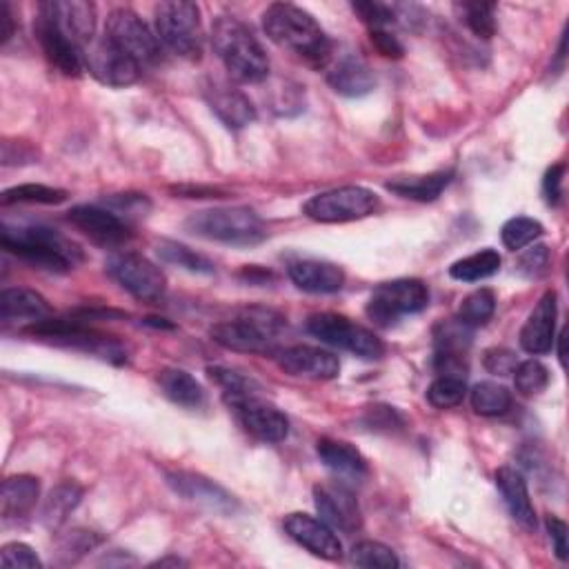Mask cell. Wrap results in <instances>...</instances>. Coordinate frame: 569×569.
<instances>
[{
	"mask_svg": "<svg viewBox=\"0 0 569 569\" xmlns=\"http://www.w3.org/2000/svg\"><path fill=\"white\" fill-rule=\"evenodd\" d=\"M263 30L274 45L298 56L314 69H325L331 61V41L316 19L296 6H270L263 14Z\"/></svg>",
	"mask_w": 569,
	"mask_h": 569,
	"instance_id": "cell-1",
	"label": "cell"
},
{
	"mask_svg": "<svg viewBox=\"0 0 569 569\" xmlns=\"http://www.w3.org/2000/svg\"><path fill=\"white\" fill-rule=\"evenodd\" d=\"M0 243L6 252L45 272L65 274L83 261V252L76 243L43 225H3Z\"/></svg>",
	"mask_w": 569,
	"mask_h": 569,
	"instance_id": "cell-2",
	"label": "cell"
},
{
	"mask_svg": "<svg viewBox=\"0 0 569 569\" xmlns=\"http://www.w3.org/2000/svg\"><path fill=\"white\" fill-rule=\"evenodd\" d=\"M214 50L237 83L259 85L270 76V58L259 39L239 19L218 17L211 25Z\"/></svg>",
	"mask_w": 569,
	"mask_h": 569,
	"instance_id": "cell-3",
	"label": "cell"
},
{
	"mask_svg": "<svg viewBox=\"0 0 569 569\" xmlns=\"http://www.w3.org/2000/svg\"><path fill=\"white\" fill-rule=\"evenodd\" d=\"M187 232L207 241L252 248L265 241L267 232L261 216L250 207H218L192 214L185 220Z\"/></svg>",
	"mask_w": 569,
	"mask_h": 569,
	"instance_id": "cell-4",
	"label": "cell"
},
{
	"mask_svg": "<svg viewBox=\"0 0 569 569\" xmlns=\"http://www.w3.org/2000/svg\"><path fill=\"white\" fill-rule=\"evenodd\" d=\"M285 318L272 309H250L234 320L211 327V340L225 350L243 354H274Z\"/></svg>",
	"mask_w": 569,
	"mask_h": 569,
	"instance_id": "cell-5",
	"label": "cell"
},
{
	"mask_svg": "<svg viewBox=\"0 0 569 569\" xmlns=\"http://www.w3.org/2000/svg\"><path fill=\"white\" fill-rule=\"evenodd\" d=\"M156 36L172 54L200 61L203 54V23L200 8L187 0H167L154 10Z\"/></svg>",
	"mask_w": 569,
	"mask_h": 569,
	"instance_id": "cell-6",
	"label": "cell"
},
{
	"mask_svg": "<svg viewBox=\"0 0 569 569\" xmlns=\"http://www.w3.org/2000/svg\"><path fill=\"white\" fill-rule=\"evenodd\" d=\"M28 333L52 340L56 346L83 350L87 354H94L102 361H109L113 365H121L128 361L125 348L119 343L117 338L98 333L94 329H87L80 325V320H54L45 318L41 322H34L28 327Z\"/></svg>",
	"mask_w": 569,
	"mask_h": 569,
	"instance_id": "cell-7",
	"label": "cell"
},
{
	"mask_svg": "<svg viewBox=\"0 0 569 569\" xmlns=\"http://www.w3.org/2000/svg\"><path fill=\"white\" fill-rule=\"evenodd\" d=\"M307 331L316 336L320 343L352 352L365 361H376L385 354L383 340L372 329L354 322L348 316L331 314V311L314 314L307 320Z\"/></svg>",
	"mask_w": 569,
	"mask_h": 569,
	"instance_id": "cell-8",
	"label": "cell"
},
{
	"mask_svg": "<svg viewBox=\"0 0 569 569\" xmlns=\"http://www.w3.org/2000/svg\"><path fill=\"white\" fill-rule=\"evenodd\" d=\"M429 303V289L418 278H398L379 285L368 303V316L381 327H390L403 316L418 314Z\"/></svg>",
	"mask_w": 569,
	"mask_h": 569,
	"instance_id": "cell-9",
	"label": "cell"
},
{
	"mask_svg": "<svg viewBox=\"0 0 569 569\" xmlns=\"http://www.w3.org/2000/svg\"><path fill=\"white\" fill-rule=\"evenodd\" d=\"M376 209L379 196L361 185L336 187L305 203V214L316 222H352L372 216Z\"/></svg>",
	"mask_w": 569,
	"mask_h": 569,
	"instance_id": "cell-10",
	"label": "cell"
},
{
	"mask_svg": "<svg viewBox=\"0 0 569 569\" xmlns=\"http://www.w3.org/2000/svg\"><path fill=\"white\" fill-rule=\"evenodd\" d=\"M107 274L143 303H156L165 296L167 278L147 256L136 252H117L105 261Z\"/></svg>",
	"mask_w": 569,
	"mask_h": 569,
	"instance_id": "cell-11",
	"label": "cell"
},
{
	"mask_svg": "<svg viewBox=\"0 0 569 569\" xmlns=\"http://www.w3.org/2000/svg\"><path fill=\"white\" fill-rule=\"evenodd\" d=\"M105 34L117 43L123 52H128L143 69L156 67L163 63V43L147 28V23L132 10L119 8L107 17Z\"/></svg>",
	"mask_w": 569,
	"mask_h": 569,
	"instance_id": "cell-12",
	"label": "cell"
},
{
	"mask_svg": "<svg viewBox=\"0 0 569 569\" xmlns=\"http://www.w3.org/2000/svg\"><path fill=\"white\" fill-rule=\"evenodd\" d=\"M83 63L89 74L107 87H130L141 78L143 67L113 43L107 34L94 39L83 50Z\"/></svg>",
	"mask_w": 569,
	"mask_h": 569,
	"instance_id": "cell-13",
	"label": "cell"
},
{
	"mask_svg": "<svg viewBox=\"0 0 569 569\" xmlns=\"http://www.w3.org/2000/svg\"><path fill=\"white\" fill-rule=\"evenodd\" d=\"M227 407L237 414V418L241 420L248 434H252L263 442H281L289 434L287 416L276 405L267 403L261 396V392L243 396Z\"/></svg>",
	"mask_w": 569,
	"mask_h": 569,
	"instance_id": "cell-14",
	"label": "cell"
},
{
	"mask_svg": "<svg viewBox=\"0 0 569 569\" xmlns=\"http://www.w3.org/2000/svg\"><path fill=\"white\" fill-rule=\"evenodd\" d=\"M67 218L100 248H121L132 237L128 222L119 214L96 205H78L67 214Z\"/></svg>",
	"mask_w": 569,
	"mask_h": 569,
	"instance_id": "cell-15",
	"label": "cell"
},
{
	"mask_svg": "<svg viewBox=\"0 0 569 569\" xmlns=\"http://www.w3.org/2000/svg\"><path fill=\"white\" fill-rule=\"evenodd\" d=\"M314 503H316L320 521H325L331 529H338L348 536H352L361 529V525H363L361 507H359L354 494L346 488V483L316 485Z\"/></svg>",
	"mask_w": 569,
	"mask_h": 569,
	"instance_id": "cell-16",
	"label": "cell"
},
{
	"mask_svg": "<svg viewBox=\"0 0 569 569\" xmlns=\"http://www.w3.org/2000/svg\"><path fill=\"white\" fill-rule=\"evenodd\" d=\"M205 100L225 128L243 130L256 121V107L252 100L230 83L209 80L205 85Z\"/></svg>",
	"mask_w": 569,
	"mask_h": 569,
	"instance_id": "cell-17",
	"label": "cell"
},
{
	"mask_svg": "<svg viewBox=\"0 0 569 569\" xmlns=\"http://www.w3.org/2000/svg\"><path fill=\"white\" fill-rule=\"evenodd\" d=\"M39 12L50 17L80 50H85L96 39V8L91 3H83V0H52V3H41Z\"/></svg>",
	"mask_w": 569,
	"mask_h": 569,
	"instance_id": "cell-18",
	"label": "cell"
},
{
	"mask_svg": "<svg viewBox=\"0 0 569 569\" xmlns=\"http://www.w3.org/2000/svg\"><path fill=\"white\" fill-rule=\"evenodd\" d=\"M283 525H285V532L289 534V538H294L298 545H303L314 556L325 558V560H338L340 556H343V545H340L338 536L325 521L296 512V514H289Z\"/></svg>",
	"mask_w": 569,
	"mask_h": 569,
	"instance_id": "cell-19",
	"label": "cell"
},
{
	"mask_svg": "<svg viewBox=\"0 0 569 569\" xmlns=\"http://www.w3.org/2000/svg\"><path fill=\"white\" fill-rule=\"evenodd\" d=\"M34 32L36 39L41 43V50L45 54V58L65 76H78L83 69V50L67 36L61 32V28L45 17L43 12H39V19L34 23Z\"/></svg>",
	"mask_w": 569,
	"mask_h": 569,
	"instance_id": "cell-20",
	"label": "cell"
},
{
	"mask_svg": "<svg viewBox=\"0 0 569 569\" xmlns=\"http://www.w3.org/2000/svg\"><path fill=\"white\" fill-rule=\"evenodd\" d=\"M556 316H558L556 292H545L521 329V348L527 354L540 357L551 352L556 343Z\"/></svg>",
	"mask_w": 569,
	"mask_h": 569,
	"instance_id": "cell-21",
	"label": "cell"
},
{
	"mask_svg": "<svg viewBox=\"0 0 569 569\" xmlns=\"http://www.w3.org/2000/svg\"><path fill=\"white\" fill-rule=\"evenodd\" d=\"M276 361H278V368L285 374H292V376L331 381L340 374L338 357L322 350V348L294 346V348H287V350L278 352Z\"/></svg>",
	"mask_w": 569,
	"mask_h": 569,
	"instance_id": "cell-22",
	"label": "cell"
},
{
	"mask_svg": "<svg viewBox=\"0 0 569 569\" xmlns=\"http://www.w3.org/2000/svg\"><path fill=\"white\" fill-rule=\"evenodd\" d=\"M167 483L178 496H183L192 503L205 505L207 510H214L220 514H234L239 510V503L230 492H225L220 485H216L214 481H209L200 474L169 472Z\"/></svg>",
	"mask_w": 569,
	"mask_h": 569,
	"instance_id": "cell-23",
	"label": "cell"
},
{
	"mask_svg": "<svg viewBox=\"0 0 569 569\" xmlns=\"http://www.w3.org/2000/svg\"><path fill=\"white\" fill-rule=\"evenodd\" d=\"M316 453L320 463L336 477L340 483H361L365 481L370 468L363 453L346 442L336 438H320L316 442Z\"/></svg>",
	"mask_w": 569,
	"mask_h": 569,
	"instance_id": "cell-24",
	"label": "cell"
},
{
	"mask_svg": "<svg viewBox=\"0 0 569 569\" xmlns=\"http://www.w3.org/2000/svg\"><path fill=\"white\" fill-rule=\"evenodd\" d=\"M287 272L294 285L309 294H333L343 289L346 285V272L327 261H316V259L294 261L289 263Z\"/></svg>",
	"mask_w": 569,
	"mask_h": 569,
	"instance_id": "cell-25",
	"label": "cell"
},
{
	"mask_svg": "<svg viewBox=\"0 0 569 569\" xmlns=\"http://www.w3.org/2000/svg\"><path fill=\"white\" fill-rule=\"evenodd\" d=\"M327 83L329 87L348 98H361L374 91L376 78L370 65L357 56H346L340 58L329 72H327Z\"/></svg>",
	"mask_w": 569,
	"mask_h": 569,
	"instance_id": "cell-26",
	"label": "cell"
},
{
	"mask_svg": "<svg viewBox=\"0 0 569 569\" xmlns=\"http://www.w3.org/2000/svg\"><path fill=\"white\" fill-rule=\"evenodd\" d=\"M496 488L512 518L521 523L525 529H536V510L532 505L525 477L514 468H501L496 472Z\"/></svg>",
	"mask_w": 569,
	"mask_h": 569,
	"instance_id": "cell-27",
	"label": "cell"
},
{
	"mask_svg": "<svg viewBox=\"0 0 569 569\" xmlns=\"http://www.w3.org/2000/svg\"><path fill=\"white\" fill-rule=\"evenodd\" d=\"M47 300L28 287H10L0 294V318L10 322H41L50 318Z\"/></svg>",
	"mask_w": 569,
	"mask_h": 569,
	"instance_id": "cell-28",
	"label": "cell"
},
{
	"mask_svg": "<svg viewBox=\"0 0 569 569\" xmlns=\"http://www.w3.org/2000/svg\"><path fill=\"white\" fill-rule=\"evenodd\" d=\"M41 483L34 477H12L3 483L0 490V514L3 521L19 523L32 514V510L39 503Z\"/></svg>",
	"mask_w": 569,
	"mask_h": 569,
	"instance_id": "cell-29",
	"label": "cell"
},
{
	"mask_svg": "<svg viewBox=\"0 0 569 569\" xmlns=\"http://www.w3.org/2000/svg\"><path fill=\"white\" fill-rule=\"evenodd\" d=\"M158 385H161V392L174 405H180L187 409H198L205 403L203 385L185 370H176V368L163 370L158 376Z\"/></svg>",
	"mask_w": 569,
	"mask_h": 569,
	"instance_id": "cell-30",
	"label": "cell"
},
{
	"mask_svg": "<svg viewBox=\"0 0 569 569\" xmlns=\"http://www.w3.org/2000/svg\"><path fill=\"white\" fill-rule=\"evenodd\" d=\"M451 178H453V172H434L427 176L394 178L385 187L403 198H412L418 203H431L447 189Z\"/></svg>",
	"mask_w": 569,
	"mask_h": 569,
	"instance_id": "cell-31",
	"label": "cell"
},
{
	"mask_svg": "<svg viewBox=\"0 0 569 569\" xmlns=\"http://www.w3.org/2000/svg\"><path fill=\"white\" fill-rule=\"evenodd\" d=\"M80 499H83L80 485H76L72 481L56 485L43 503V510H41L43 525L47 529H58L67 521V516L78 507Z\"/></svg>",
	"mask_w": 569,
	"mask_h": 569,
	"instance_id": "cell-32",
	"label": "cell"
},
{
	"mask_svg": "<svg viewBox=\"0 0 569 569\" xmlns=\"http://www.w3.org/2000/svg\"><path fill=\"white\" fill-rule=\"evenodd\" d=\"M501 254L494 250H483L477 252L468 259H461L449 267V276L463 281V283H479L490 276H494L501 270Z\"/></svg>",
	"mask_w": 569,
	"mask_h": 569,
	"instance_id": "cell-33",
	"label": "cell"
},
{
	"mask_svg": "<svg viewBox=\"0 0 569 569\" xmlns=\"http://www.w3.org/2000/svg\"><path fill=\"white\" fill-rule=\"evenodd\" d=\"M434 343L436 354H466L472 343V327H468L459 318L440 320L434 327Z\"/></svg>",
	"mask_w": 569,
	"mask_h": 569,
	"instance_id": "cell-34",
	"label": "cell"
},
{
	"mask_svg": "<svg viewBox=\"0 0 569 569\" xmlns=\"http://www.w3.org/2000/svg\"><path fill=\"white\" fill-rule=\"evenodd\" d=\"M472 407L481 416H503L512 407V392L494 381H483L472 390Z\"/></svg>",
	"mask_w": 569,
	"mask_h": 569,
	"instance_id": "cell-35",
	"label": "cell"
},
{
	"mask_svg": "<svg viewBox=\"0 0 569 569\" xmlns=\"http://www.w3.org/2000/svg\"><path fill=\"white\" fill-rule=\"evenodd\" d=\"M158 256L163 263L194 272V274H214V263L205 259L203 254H196L187 245H180L176 241H161L158 243Z\"/></svg>",
	"mask_w": 569,
	"mask_h": 569,
	"instance_id": "cell-36",
	"label": "cell"
},
{
	"mask_svg": "<svg viewBox=\"0 0 569 569\" xmlns=\"http://www.w3.org/2000/svg\"><path fill=\"white\" fill-rule=\"evenodd\" d=\"M207 374L220 387L225 405H230V403H234V401H239L243 396L261 392V387L252 379H248V376H243V374H239V372H234L230 368L216 365V368H209Z\"/></svg>",
	"mask_w": 569,
	"mask_h": 569,
	"instance_id": "cell-37",
	"label": "cell"
},
{
	"mask_svg": "<svg viewBox=\"0 0 569 569\" xmlns=\"http://www.w3.org/2000/svg\"><path fill=\"white\" fill-rule=\"evenodd\" d=\"M459 19L479 39H492L496 32V6L494 3H459L453 6Z\"/></svg>",
	"mask_w": 569,
	"mask_h": 569,
	"instance_id": "cell-38",
	"label": "cell"
},
{
	"mask_svg": "<svg viewBox=\"0 0 569 569\" xmlns=\"http://www.w3.org/2000/svg\"><path fill=\"white\" fill-rule=\"evenodd\" d=\"M543 225L534 218H527V216H516V218H510L503 230H501V239H503V245L512 252H521L525 250L527 245H532L536 239L543 237Z\"/></svg>",
	"mask_w": 569,
	"mask_h": 569,
	"instance_id": "cell-39",
	"label": "cell"
},
{
	"mask_svg": "<svg viewBox=\"0 0 569 569\" xmlns=\"http://www.w3.org/2000/svg\"><path fill=\"white\" fill-rule=\"evenodd\" d=\"M352 562L357 567L365 569H396L401 567V560L396 551L379 540H361L352 549Z\"/></svg>",
	"mask_w": 569,
	"mask_h": 569,
	"instance_id": "cell-40",
	"label": "cell"
},
{
	"mask_svg": "<svg viewBox=\"0 0 569 569\" xmlns=\"http://www.w3.org/2000/svg\"><path fill=\"white\" fill-rule=\"evenodd\" d=\"M496 311V296L492 289L483 287V289H477L472 292L463 303H461V309H459V320H463L468 327H481L485 325Z\"/></svg>",
	"mask_w": 569,
	"mask_h": 569,
	"instance_id": "cell-41",
	"label": "cell"
},
{
	"mask_svg": "<svg viewBox=\"0 0 569 569\" xmlns=\"http://www.w3.org/2000/svg\"><path fill=\"white\" fill-rule=\"evenodd\" d=\"M67 200V192L50 185H17L12 189L3 192V205H14V203H39V205H58Z\"/></svg>",
	"mask_w": 569,
	"mask_h": 569,
	"instance_id": "cell-42",
	"label": "cell"
},
{
	"mask_svg": "<svg viewBox=\"0 0 569 569\" xmlns=\"http://www.w3.org/2000/svg\"><path fill=\"white\" fill-rule=\"evenodd\" d=\"M468 394L466 379H453V376H438L429 390H427V401L438 407V409H449L463 403Z\"/></svg>",
	"mask_w": 569,
	"mask_h": 569,
	"instance_id": "cell-43",
	"label": "cell"
},
{
	"mask_svg": "<svg viewBox=\"0 0 569 569\" xmlns=\"http://www.w3.org/2000/svg\"><path fill=\"white\" fill-rule=\"evenodd\" d=\"M514 385L523 396H536L549 385V370L534 359L518 363L514 370Z\"/></svg>",
	"mask_w": 569,
	"mask_h": 569,
	"instance_id": "cell-44",
	"label": "cell"
},
{
	"mask_svg": "<svg viewBox=\"0 0 569 569\" xmlns=\"http://www.w3.org/2000/svg\"><path fill=\"white\" fill-rule=\"evenodd\" d=\"M352 10L361 17V21L365 25H370V30H387L390 25H394L396 19V8H390L385 3H354Z\"/></svg>",
	"mask_w": 569,
	"mask_h": 569,
	"instance_id": "cell-45",
	"label": "cell"
},
{
	"mask_svg": "<svg viewBox=\"0 0 569 569\" xmlns=\"http://www.w3.org/2000/svg\"><path fill=\"white\" fill-rule=\"evenodd\" d=\"M0 565L19 567V569H41L43 562L36 551L25 543H10L0 551Z\"/></svg>",
	"mask_w": 569,
	"mask_h": 569,
	"instance_id": "cell-46",
	"label": "cell"
},
{
	"mask_svg": "<svg viewBox=\"0 0 569 569\" xmlns=\"http://www.w3.org/2000/svg\"><path fill=\"white\" fill-rule=\"evenodd\" d=\"M549 261H551L549 250L545 245H534V248H529L527 252L521 254L516 272L525 278H540V276L547 274Z\"/></svg>",
	"mask_w": 569,
	"mask_h": 569,
	"instance_id": "cell-47",
	"label": "cell"
},
{
	"mask_svg": "<svg viewBox=\"0 0 569 569\" xmlns=\"http://www.w3.org/2000/svg\"><path fill=\"white\" fill-rule=\"evenodd\" d=\"M98 543H100V538H98V536H94L91 532L76 529V532H72V534L61 543V554H63V556H67V558H65V562H69V560L74 562L78 556H83L85 551L94 549Z\"/></svg>",
	"mask_w": 569,
	"mask_h": 569,
	"instance_id": "cell-48",
	"label": "cell"
},
{
	"mask_svg": "<svg viewBox=\"0 0 569 569\" xmlns=\"http://www.w3.org/2000/svg\"><path fill=\"white\" fill-rule=\"evenodd\" d=\"M516 365H518V361H516L514 352H510V350L494 348V350H488V352H485V368H488V372H492V374L510 376V374H514Z\"/></svg>",
	"mask_w": 569,
	"mask_h": 569,
	"instance_id": "cell-49",
	"label": "cell"
},
{
	"mask_svg": "<svg viewBox=\"0 0 569 569\" xmlns=\"http://www.w3.org/2000/svg\"><path fill=\"white\" fill-rule=\"evenodd\" d=\"M372 45L376 47V52L385 58H403L405 47L401 45V41L396 36H392L387 30H372L370 34Z\"/></svg>",
	"mask_w": 569,
	"mask_h": 569,
	"instance_id": "cell-50",
	"label": "cell"
},
{
	"mask_svg": "<svg viewBox=\"0 0 569 569\" xmlns=\"http://www.w3.org/2000/svg\"><path fill=\"white\" fill-rule=\"evenodd\" d=\"M368 425L372 429H385V431H392L396 427H403V418L401 414L394 409V407H372L368 412Z\"/></svg>",
	"mask_w": 569,
	"mask_h": 569,
	"instance_id": "cell-51",
	"label": "cell"
},
{
	"mask_svg": "<svg viewBox=\"0 0 569 569\" xmlns=\"http://www.w3.org/2000/svg\"><path fill=\"white\" fill-rule=\"evenodd\" d=\"M562 176H565V165L558 163V165L549 167L543 178V194L549 205H558V200L562 196Z\"/></svg>",
	"mask_w": 569,
	"mask_h": 569,
	"instance_id": "cell-52",
	"label": "cell"
},
{
	"mask_svg": "<svg viewBox=\"0 0 569 569\" xmlns=\"http://www.w3.org/2000/svg\"><path fill=\"white\" fill-rule=\"evenodd\" d=\"M547 532L554 543V551L560 560H567L569 556V543H567V525L558 516H547Z\"/></svg>",
	"mask_w": 569,
	"mask_h": 569,
	"instance_id": "cell-53",
	"label": "cell"
},
{
	"mask_svg": "<svg viewBox=\"0 0 569 569\" xmlns=\"http://www.w3.org/2000/svg\"><path fill=\"white\" fill-rule=\"evenodd\" d=\"M14 30H17V21H14L12 6L8 0H3V3H0V43L6 45L8 41H12Z\"/></svg>",
	"mask_w": 569,
	"mask_h": 569,
	"instance_id": "cell-54",
	"label": "cell"
},
{
	"mask_svg": "<svg viewBox=\"0 0 569 569\" xmlns=\"http://www.w3.org/2000/svg\"><path fill=\"white\" fill-rule=\"evenodd\" d=\"M174 192L180 194V196H185V198H209V196L222 198V196H220L222 192L211 189V187H174Z\"/></svg>",
	"mask_w": 569,
	"mask_h": 569,
	"instance_id": "cell-55",
	"label": "cell"
},
{
	"mask_svg": "<svg viewBox=\"0 0 569 569\" xmlns=\"http://www.w3.org/2000/svg\"><path fill=\"white\" fill-rule=\"evenodd\" d=\"M156 565H161V567H165V565H185L180 558H165V560H158Z\"/></svg>",
	"mask_w": 569,
	"mask_h": 569,
	"instance_id": "cell-56",
	"label": "cell"
}]
</instances>
